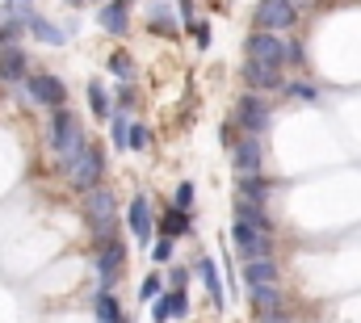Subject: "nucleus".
<instances>
[{
	"label": "nucleus",
	"mask_w": 361,
	"mask_h": 323,
	"mask_svg": "<svg viewBox=\"0 0 361 323\" xmlns=\"http://www.w3.org/2000/svg\"><path fill=\"white\" fill-rule=\"evenodd\" d=\"M193 193H197L193 181H180L177 193H173V210H185V214H189V210H193Z\"/></svg>",
	"instance_id": "7c9ffc66"
},
{
	"label": "nucleus",
	"mask_w": 361,
	"mask_h": 323,
	"mask_svg": "<svg viewBox=\"0 0 361 323\" xmlns=\"http://www.w3.org/2000/svg\"><path fill=\"white\" fill-rule=\"evenodd\" d=\"M25 68H30V59H25L21 47H4L0 51V80H25Z\"/></svg>",
	"instance_id": "aec40b11"
},
{
	"label": "nucleus",
	"mask_w": 361,
	"mask_h": 323,
	"mask_svg": "<svg viewBox=\"0 0 361 323\" xmlns=\"http://www.w3.org/2000/svg\"><path fill=\"white\" fill-rule=\"evenodd\" d=\"M135 105H139V92H135V84H122V88H118V101H114V109H118V114H130Z\"/></svg>",
	"instance_id": "2f4dec72"
},
{
	"label": "nucleus",
	"mask_w": 361,
	"mask_h": 323,
	"mask_svg": "<svg viewBox=\"0 0 361 323\" xmlns=\"http://www.w3.org/2000/svg\"><path fill=\"white\" fill-rule=\"evenodd\" d=\"M89 109L97 118H114V101H109V92H105V84L89 80Z\"/></svg>",
	"instance_id": "a878e982"
},
{
	"label": "nucleus",
	"mask_w": 361,
	"mask_h": 323,
	"mask_svg": "<svg viewBox=\"0 0 361 323\" xmlns=\"http://www.w3.org/2000/svg\"><path fill=\"white\" fill-rule=\"evenodd\" d=\"M109 135H114V147H126V135H130V118L114 109V118H109Z\"/></svg>",
	"instance_id": "bb28decb"
},
{
	"label": "nucleus",
	"mask_w": 361,
	"mask_h": 323,
	"mask_svg": "<svg viewBox=\"0 0 361 323\" xmlns=\"http://www.w3.org/2000/svg\"><path fill=\"white\" fill-rule=\"evenodd\" d=\"M105 68H109L122 84H130V80H135V72H139V63H135V55H130V51H114Z\"/></svg>",
	"instance_id": "393cba45"
},
{
	"label": "nucleus",
	"mask_w": 361,
	"mask_h": 323,
	"mask_svg": "<svg viewBox=\"0 0 361 323\" xmlns=\"http://www.w3.org/2000/svg\"><path fill=\"white\" fill-rule=\"evenodd\" d=\"M248 303H252L257 319L286 315V294H281V286H252V290H248Z\"/></svg>",
	"instance_id": "2eb2a0df"
},
{
	"label": "nucleus",
	"mask_w": 361,
	"mask_h": 323,
	"mask_svg": "<svg viewBox=\"0 0 361 323\" xmlns=\"http://www.w3.org/2000/svg\"><path fill=\"white\" fill-rule=\"evenodd\" d=\"M189 38H193L197 51H210V21H193L189 25Z\"/></svg>",
	"instance_id": "72a5a7b5"
},
{
	"label": "nucleus",
	"mask_w": 361,
	"mask_h": 323,
	"mask_svg": "<svg viewBox=\"0 0 361 323\" xmlns=\"http://www.w3.org/2000/svg\"><path fill=\"white\" fill-rule=\"evenodd\" d=\"M85 214H89V227H92V248H105V243L118 240V197L114 189L97 185L85 193Z\"/></svg>",
	"instance_id": "f257e3e1"
},
{
	"label": "nucleus",
	"mask_w": 361,
	"mask_h": 323,
	"mask_svg": "<svg viewBox=\"0 0 361 323\" xmlns=\"http://www.w3.org/2000/svg\"><path fill=\"white\" fill-rule=\"evenodd\" d=\"M240 80H244V92H261V97H269V92H281V88H286L281 68L248 63V59H244V68H240Z\"/></svg>",
	"instance_id": "1a4fd4ad"
},
{
	"label": "nucleus",
	"mask_w": 361,
	"mask_h": 323,
	"mask_svg": "<svg viewBox=\"0 0 361 323\" xmlns=\"http://www.w3.org/2000/svg\"><path fill=\"white\" fill-rule=\"evenodd\" d=\"M160 294H164V277H160V273H147L143 286H139V298H143V303H156Z\"/></svg>",
	"instance_id": "cd10ccee"
},
{
	"label": "nucleus",
	"mask_w": 361,
	"mask_h": 323,
	"mask_svg": "<svg viewBox=\"0 0 361 323\" xmlns=\"http://www.w3.org/2000/svg\"><path fill=\"white\" fill-rule=\"evenodd\" d=\"M173 256H177V243L173 240H156L152 243V260H156V264H173Z\"/></svg>",
	"instance_id": "473e14b6"
},
{
	"label": "nucleus",
	"mask_w": 361,
	"mask_h": 323,
	"mask_svg": "<svg viewBox=\"0 0 361 323\" xmlns=\"http://www.w3.org/2000/svg\"><path fill=\"white\" fill-rule=\"evenodd\" d=\"M89 147V135H85V126H80V118L63 105V109H55L51 114V152L59 156V164L72 160L76 152H85Z\"/></svg>",
	"instance_id": "7ed1b4c3"
},
{
	"label": "nucleus",
	"mask_w": 361,
	"mask_h": 323,
	"mask_svg": "<svg viewBox=\"0 0 361 323\" xmlns=\"http://www.w3.org/2000/svg\"><path fill=\"white\" fill-rule=\"evenodd\" d=\"M235 219H240V223H252V227H261V231H269V236L277 231L269 206H257V202H244V197H235Z\"/></svg>",
	"instance_id": "6ab92c4d"
},
{
	"label": "nucleus",
	"mask_w": 361,
	"mask_h": 323,
	"mask_svg": "<svg viewBox=\"0 0 361 323\" xmlns=\"http://www.w3.org/2000/svg\"><path fill=\"white\" fill-rule=\"evenodd\" d=\"M25 30H34V38H38V42H47V47H63V42H68V34H63V30H59L55 21L38 17V13H34V17L25 21Z\"/></svg>",
	"instance_id": "4be33fe9"
},
{
	"label": "nucleus",
	"mask_w": 361,
	"mask_h": 323,
	"mask_svg": "<svg viewBox=\"0 0 361 323\" xmlns=\"http://www.w3.org/2000/svg\"><path fill=\"white\" fill-rule=\"evenodd\" d=\"M4 4H30V0H4Z\"/></svg>",
	"instance_id": "ea45409f"
},
{
	"label": "nucleus",
	"mask_w": 361,
	"mask_h": 323,
	"mask_svg": "<svg viewBox=\"0 0 361 323\" xmlns=\"http://www.w3.org/2000/svg\"><path fill=\"white\" fill-rule=\"evenodd\" d=\"M298 0H257V13H252V21H257V30L261 34H277V30H294L298 25Z\"/></svg>",
	"instance_id": "39448f33"
},
{
	"label": "nucleus",
	"mask_w": 361,
	"mask_h": 323,
	"mask_svg": "<svg viewBox=\"0 0 361 323\" xmlns=\"http://www.w3.org/2000/svg\"><path fill=\"white\" fill-rule=\"evenodd\" d=\"M240 139H244V135H240V130H235V126H231V122H223V126H219V143H223V147H227V152H231V147H235V143H240Z\"/></svg>",
	"instance_id": "4c0bfd02"
},
{
	"label": "nucleus",
	"mask_w": 361,
	"mask_h": 323,
	"mask_svg": "<svg viewBox=\"0 0 361 323\" xmlns=\"http://www.w3.org/2000/svg\"><path fill=\"white\" fill-rule=\"evenodd\" d=\"M231 243H235V252H240L244 260L273 256V236L269 231H261V227H252V223H240V219H231Z\"/></svg>",
	"instance_id": "6e6552de"
},
{
	"label": "nucleus",
	"mask_w": 361,
	"mask_h": 323,
	"mask_svg": "<svg viewBox=\"0 0 361 323\" xmlns=\"http://www.w3.org/2000/svg\"><path fill=\"white\" fill-rule=\"evenodd\" d=\"M193 269H197V277H202V286H206V294H210V307H214V311H227V294H223V281H219V264H214V256H202Z\"/></svg>",
	"instance_id": "dca6fc26"
},
{
	"label": "nucleus",
	"mask_w": 361,
	"mask_h": 323,
	"mask_svg": "<svg viewBox=\"0 0 361 323\" xmlns=\"http://www.w3.org/2000/svg\"><path fill=\"white\" fill-rule=\"evenodd\" d=\"M147 30H152L156 38H177L180 17H177V8H173V0H152V8H147Z\"/></svg>",
	"instance_id": "4468645a"
},
{
	"label": "nucleus",
	"mask_w": 361,
	"mask_h": 323,
	"mask_svg": "<svg viewBox=\"0 0 361 323\" xmlns=\"http://www.w3.org/2000/svg\"><path fill=\"white\" fill-rule=\"evenodd\" d=\"M257 323H290V315H269V319H257Z\"/></svg>",
	"instance_id": "58836bf2"
},
{
	"label": "nucleus",
	"mask_w": 361,
	"mask_h": 323,
	"mask_svg": "<svg viewBox=\"0 0 361 323\" xmlns=\"http://www.w3.org/2000/svg\"><path fill=\"white\" fill-rule=\"evenodd\" d=\"M286 63H290V68H302V63H307V47H302L298 38L286 42Z\"/></svg>",
	"instance_id": "f704fd0d"
},
{
	"label": "nucleus",
	"mask_w": 361,
	"mask_h": 323,
	"mask_svg": "<svg viewBox=\"0 0 361 323\" xmlns=\"http://www.w3.org/2000/svg\"><path fill=\"white\" fill-rule=\"evenodd\" d=\"M298 4H311V0H298Z\"/></svg>",
	"instance_id": "a19ab883"
},
{
	"label": "nucleus",
	"mask_w": 361,
	"mask_h": 323,
	"mask_svg": "<svg viewBox=\"0 0 361 323\" xmlns=\"http://www.w3.org/2000/svg\"><path fill=\"white\" fill-rule=\"evenodd\" d=\"M235 193L244 202H257V206H269L273 197V181L261 172V176H235Z\"/></svg>",
	"instance_id": "a211bd4d"
},
{
	"label": "nucleus",
	"mask_w": 361,
	"mask_h": 323,
	"mask_svg": "<svg viewBox=\"0 0 361 323\" xmlns=\"http://www.w3.org/2000/svg\"><path fill=\"white\" fill-rule=\"evenodd\" d=\"M169 319H173V307H169V290H164V294L152 303V323H169Z\"/></svg>",
	"instance_id": "c9c22d12"
},
{
	"label": "nucleus",
	"mask_w": 361,
	"mask_h": 323,
	"mask_svg": "<svg viewBox=\"0 0 361 323\" xmlns=\"http://www.w3.org/2000/svg\"><path fill=\"white\" fill-rule=\"evenodd\" d=\"M189 277H193V273H189L185 264H169V290H185Z\"/></svg>",
	"instance_id": "e433bc0d"
},
{
	"label": "nucleus",
	"mask_w": 361,
	"mask_h": 323,
	"mask_svg": "<svg viewBox=\"0 0 361 323\" xmlns=\"http://www.w3.org/2000/svg\"><path fill=\"white\" fill-rule=\"evenodd\" d=\"M126 227H130L135 243L152 248V236H156V219H152V202H147V193H135V197H130V206H126Z\"/></svg>",
	"instance_id": "9d476101"
},
{
	"label": "nucleus",
	"mask_w": 361,
	"mask_h": 323,
	"mask_svg": "<svg viewBox=\"0 0 361 323\" xmlns=\"http://www.w3.org/2000/svg\"><path fill=\"white\" fill-rule=\"evenodd\" d=\"M169 307H173V319H180V323H189V294L185 290H169Z\"/></svg>",
	"instance_id": "c85d7f7f"
},
{
	"label": "nucleus",
	"mask_w": 361,
	"mask_h": 323,
	"mask_svg": "<svg viewBox=\"0 0 361 323\" xmlns=\"http://www.w3.org/2000/svg\"><path fill=\"white\" fill-rule=\"evenodd\" d=\"M244 59L248 63H265V68H286V42L277 34H261L252 30L244 38Z\"/></svg>",
	"instance_id": "0eeeda50"
},
{
	"label": "nucleus",
	"mask_w": 361,
	"mask_h": 323,
	"mask_svg": "<svg viewBox=\"0 0 361 323\" xmlns=\"http://www.w3.org/2000/svg\"><path fill=\"white\" fill-rule=\"evenodd\" d=\"M189 231H193V219H189L185 210H173V206H169V210H164V219H160V236L177 243L180 236H189Z\"/></svg>",
	"instance_id": "412c9836"
},
{
	"label": "nucleus",
	"mask_w": 361,
	"mask_h": 323,
	"mask_svg": "<svg viewBox=\"0 0 361 323\" xmlns=\"http://www.w3.org/2000/svg\"><path fill=\"white\" fill-rule=\"evenodd\" d=\"M244 281H248V290L252 286H277V277H281V264H277V256H261V260H244Z\"/></svg>",
	"instance_id": "f3484780"
},
{
	"label": "nucleus",
	"mask_w": 361,
	"mask_h": 323,
	"mask_svg": "<svg viewBox=\"0 0 361 323\" xmlns=\"http://www.w3.org/2000/svg\"><path fill=\"white\" fill-rule=\"evenodd\" d=\"M92 315H97V323H126L122 307H118V298H114L109 290H97V298H92Z\"/></svg>",
	"instance_id": "5701e85b"
},
{
	"label": "nucleus",
	"mask_w": 361,
	"mask_h": 323,
	"mask_svg": "<svg viewBox=\"0 0 361 323\" xmlns=\"http://www.w3.org/2000/svg\"><path fill=\"white\" fill-rule=\"evenodd\" d=\"M231 168H235V176H261L265 172V139H240L231 147Z\"/></svg>",
	"instance_id": "f8f14e48"
},
{
	"label": "nucleus",
	"mask_w": 361,
	"mask_h": 323,
	"mask_svg": "<svg viewBox=\"0 0 361 323\" xmlns=\"http://www.w3.org/2000/svg\"><path fill=\"white\" fill-rule=\"evenodd\" d=\"M281 97H286V101H298V105H315V101H319V88L311 80H286Z\"/></svg>",
	"instance_id": "b1692460"
},
{
	"label": "nucleus",
	"mask_w": 361,
	"mask_h": 323,
	"mask_svg": "<svg viewBox=\"0 0 361 323\" xmlns=\"http://www.w3.org/2000/svg\"><path fill=\"white\" fill-rule=\"evenodd\" d=\"M122 264H126V243L122 240L97 248V281H101V290H114V286H118Z\"/></svg>",
	"instance_id": "9b49d317"
},
{
	"label": "nucleus",
	"mask_w": 361,
	"mask_h": 323,
	"mask_svg": "<svg viewBox=\"0 0 361 323\" xmlns=\"http://www.w3.org/2000/svg\"><path fill=\"white\" fill-rule=\"evenodd\" d=\"M59 168L68 172V181H72L80 193H89V189L101 185V176H105V152H101L97 143H89L85 152H76L72 160H63Z\"/></svg>",
	"instance_id": "20e7f679"
},
{
	"label": "nucleus",
	"mask_w": 361,
	"mask_h": 323,
	"mask_svg": "<svg viewBox=\"0 0 361 323\" xmlns=\"http://www.w3.org/2000/svg\"><path fill=\"white\" fill-rule=\"evenodd\" d=\"M25 97L34 105H47L55 114V109L68 105V84L59 80V76H51V72H34V76H25Z\"/></svg>",
	"instance_id": "423d86ee"
},
{
	"label": "nucleus",
	"mask_w": 361,
	"mask_h": 323,
	"mask_svg": "<svg viewBox=\"0 0 361 323\" xmlns=\"http://www.w3.org/2000/svg\"><path fill=\"white\" fill-rule=\"evenodd\" d=\"M97 25L114 38H126L130 34V0H105L97 8Z\"/></svg>",
	"instance_id": "ddd939ff"
},
{
	"label": "nucleus",
	"mask_w": 361,
	"mask_h": 323,
	"mask_svg": "<svg viewBox=\"0 0 361 323\" xmlns=\"http://www.w3.org/2000/svg\"><path fill=\"white\" fill-rule=\"evenodd\" d=\"M147 143H152V130H147L143 122H135L130 135H126V147H130V152H147Z\"/></svg>",
	"instance_id": "c756f323"
},
{
	"label": "nucleus",
	"mask_w": 361,
	"mask_h": 323,
	"mask_svg": "<svg viewBox=\"0 0 361 323\" xmlns=\"http://www.w3.org/2000/svg\"><path fill=\"white\" fill-rule=\"evenodd\" d=\"M231 126L244 135V139H261L273 126V101L261 92H240L235 109H231Z\"/></svg>",
	"instance_id": "f03ea898"
}]
</instances>
